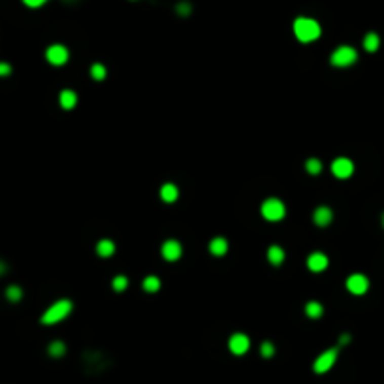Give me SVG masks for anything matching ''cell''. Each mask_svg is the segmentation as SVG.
I'll list each match as a JSON object with an SVG mask.
<instances>
[{"label":"cell","mask_w":384,"mask_h":384,"mask_svg":"<svg viewBox=\"0 0 384 384\" xmlns=\"http://www.w3.org/2000/svg\"><path fill=\"white\" fill-rule=\"evenodd\" d=\"M47 352H49L51 358H62L66 354V344L62 343V341H53V343H49V347H47Z\"/></svg>","instance_id":"20"},{"label":"cell","mask_w":384,"mask_h":384,"mask_svg":"<svg viewBox=\"0 0 384 384\" xmlns=\"http://www.w3.org/2000/svg\"><path fill=\"white\" fill-rule=\"evenodd\" d=\"M322 313H324V307H322V303H318V301H309V303L305 305V315L309 318H320Z\"/></svg>","instance_id":"19"},{"label":"cell","mask_w":384,"mask_h":384,"mask_svg":"<svg viewBox=\"0 0 384 384\" xmlns=\"http://www.w3.org/2000/svg\"><path fill=\"white\" fill-rule=\"evenodd\" d=\"M209 252L213 256H224L228 252V241L224 238H213L209 241Z\"/></svg>","instance_id":"14"},{"label":"cell","mask_w":384,"mask_h":384,"mask_svg":"<svg viewBox=\"0 0 384 384\" xmlns=\"http://www.w3.org/2000/svg\"><path fill=\"white\" fill-rule=\"evenodd\" d=\"M267 260H270L273 265H281L285 262V251L279 245H272L267 249Z\"/></svg>","instance_id":"18"},{"label":"cell","mask_w":384,"mask_h":384,"mask_svg":"<svg viewBox=\"0 0 384 384\" xmlns=\"http://www.w3.org/2000/svg\"><path fill=\"white\" fill-rule=\"evenodd\" d=\"M160 252H162V256H164L168 262H175V260L181 258V254H183V247H181V243H179L177 239H168V241L162 243Z\"/></svg>","instance_id":"10"},{"label":"cell","mask_w":384,"mask_h":384,"mask_svg":"<svg viewBox=\"0 0 384 384\" xmlns=\"http://www.w3.org/2000/svg\"><path fill=\"white\" fill-rule=\"evenodd\" d=\"M160 288V279L155 277V275H149V277L143 279V290L147 292H157Z\"/></svg>","instance_id":"22"},{"label":"cell","mask_w":384,"mask_h":384,"mask_svg":"<svg viewBox=\"0 0 384 384\" xmlns=\"http://www.w3.org/2000/svg\"><path fill=\"white\" fill-rule=\"evenodd\" d=\"M160 198L164 200L166 204H173L179 198V188L173 183H166L160 186Z\"/></svg>","instance_id":"13"},{"label":"cell","mask_w":384,"mask_h":384,"mask_svg":"<svg viewBox=\"0 0 384 384\" xmlns=\"http://www.w3.org/2000/svg\"><path fill=\"white\" fill-rule=\"evenodd\" d=\"M380 224H382V228H384V213H382V217H380Z\"/></svg>","instance_id":"32"},{"label":"cell","mask_w":384,"mask_h":384,"mask_svg":"<svg viewBox=\"0 0 384 384\" xmlns=\"http://www.w3.org/2000/svg\"><path fill=\"white\" fill-rule=\"evenodd\" d=\"M313 220H315V224L320 226V228H324V226H330L331 220H333V211H331L328 206H318L313 213Z\"/></svg>","instance_id":"12"},{"label":"cell","mask_w":384,"mask_h":384,"mask_svg":"<svg viewBox=\"0 0 384 384\" xmlns=\"http://www.w3.org/2000/svg\"><path fill=\"white\" fill-rule=\"evenodd\" d=\"M260 354H262V358H273V354H275V347H273V343L264 341L262 347H260Z\"/></svg>","instance_id":"26"},{"label":"cell","mask_w":384,"mask_h":384,"mask_svg":"<svg viewBox=\"0 0 384 384\" xmlns=\"http://www.w3.org/2000/svg\"><path fill=\"white\" fill-rule=\"evenodd\" d=\"M47 0H23V4L28 8H40V6H44Z\"/></svg>","instance_id":"28"},{"label":"cell","mask_w":384,"mask_h":384,"mask_svg":"<svg viewBox=\"0 0 384 384\" xmlns=\"http://www.w3.org/2000/svg\"><path fill=\"white\" fill-rule=\"evenodd\" d=\"M175 10H177V14H179V15H188V14L192 12V6L188 4V2H179Z\"/></svg>","instance_id":"27"},{"label":"cell","mask_w":384,"mask_h":384,"mask_svg":"<svg viewBox=\"0 0 384 384\" xmlns=\"http://www.w3.org/2000/svg\"><path fill=\"white\" fill-rule=\"evenodd\" d=\"M228 347H230V352L236 354V356H243L247 354V351L251 349V339L247 337L245 333H234L230 341H228Z\"/></svg>","instance_id":"9"},{"label":"cell","mask_w":384,"mask_h":384,"mask_svg":"<svg viewBox=\"0 0 384 384\" xmlns=\"http://www.w3.org/2000/svg\"><path fill=\"white\" fill-rule=\"evenodd\" d=\"M111 286H113V290L123 292V290L126 288V286H128V279H126L125 275H117V277H113Z\"/></svg>","instance_id":"25"},{"label":"cell","mask_w":384,"mask_h":384,"mask_svg":"<svg viewBox=\"0 0 384 384\" xmlns=\"http://www.w3.org/2000/svg\"><path fill=\"white\" fill-rule=\"evenodd\" d=\"M4 273H6V264L0 262V275H4Z\"/></svg>","instance_id":"31"},{"label":"cell","mask_w":384,"mask_h":384,"mask_svg":"<svg viewBox=\"0 0 384 384\" xmlns=\"http://www.w3.org/2000/svg\"><path fill=\"white\" fill-rule=\"evenodd\" d=\"M349 343H351V335H349V333H344V335L339 337V344H341V347H343V344H349Z\"/></svg>","instance_id":"30"},{"label":"cell","mask_w":384,"mask_h":384,"mask_svg":"<svg viewBox=\"0 0 384 384\" xmlns=\"http://www.w3.org/2000/svg\"><path fill=\"white\" fill-rule=\"evenodd\" d=\"M73 309V303L70 299H59V301H55L49 309H47L44 315H42V324H57L60 320H64V318L72 313Z\"/></svg>","instance_id":"2"},{"label":"cell","mask_w":384,"mask_h":384,"mask_svg":"<svg viewBox=\"0 0 384 384\" xmlns=\"http://www.w3.org/2000/svg\"><path fill=\"white\" fill-rule=\"evenodd\" d=\"M380 47V36L377 32H367L364 36V49L367 53H375Z\"/></svg>","instance_id":"16"},{"label":"cell","mask_w":384,"mask_h":384,"mask_svg":"<svg viewBox=\"0 0 384 384\" xmlns=\"http://www.w3.org/2000/svg\"><path fill=\"white\" fill-rule=\"evenodd\" d=\"M59 102L64 109H72V107H75V104H78V94L73 93L72 89H64V91H60L59 94Z\"/></svg>","instance_id":"15"},{"label":"cell","mask_w":384,"mask_h":384,"mask_svg":"<svg viewBox=\"0 0 384 384\" xmlns=\"http://www.w3.org/2000/svg\"><path fill=\"white\" fill-rule=\"evenodd\" d=\"M320 34H322V28L318 25V21L311 19V17H298L294 21V36L301 44H311V42L318 40Z\"/></svg>","instance_id":"1"},{"label":"cell","mask_w":384,"mask_h":384,"mask_svg":"<svg viewBox=\"0 0 384 384\" xmlns=\"http://www.w3.org/2000/svg\"><path fill=\"white\" fill-rule=\"evenodd\" d=\"M96 252L102 258H109L113 252H115V243L111 239H100L98 245H96Z\"/></svg>","instance_id":"17"},{"label":"cell","mask_w":384,"mask_h":384,"mask_svg":"<svg viewBox=\"0 0 384 384\" xmlns=\"http://www.w3.org/2000/svg\"><path fill=\"white\" fill-rule=\"evenodd\" d=\"M347 290L354 296H364L365 292L369 290V279L365 277L364 273H352L351 277L347 279Z\"/></svg>","instance_id":"6"},{"label":"cell","mask_w":384,"mask_h":384,"mask_svg":"<svg viewBox=\"0 0 384 384\" xmlns=\"http://www.w3.org/2000/svg\"><path fill=\"white\" fill-rule=\"evenodd\" d=\"M328 264H330V260H328V256H326L324 252H313V254H309V258H307V267H309L313 273L324 272L326 267H328Z\"/></svg>","instance_id":"11"},{"label":"cell","mask_w":384,"mask_h":384,"mask_svg":"<svg viewBox=\"0 0 384 384\" xmlns=\"http://www.w3.org/2000/svg\"><path fill=\"white\" fill-rule=\"evenodd\" d=\"M68 57H70V53H68V49L62 44H53V46L47 47L46 51L47 62H51L53 66H62L68 60Z\"/></svg>","instance_id":"8"},{"label":"cell","mask_w":384,"mask_h":384,"mask_svg":"<svg viewBox=\"0 0 384 384\" xmlns=\"http://www.w3.org/2000/svg\"><path fill=\"white\" fill-rule=\"evenodd\" d=\"M305 170H307V173H311V175H318V173L322 172V162L318 159H309L305 162Z\"/></svg>","instance_id":"23"},{"label":"cell","mask_w":384,"mask_h":384,"mask_svg":"<svg viewBox=\"0 0 384 384\" xmlns=\"http://www.w3.org/2000/svg\"><path fill=\"white\" fill-rule=\"evenodd\" d=\"M12 73V66L8 62H0V78H6Z\"/></svg>","instance_id":"29"},{"label":"cell","mask_w":384,"mask_h":384,"mask_svg":"<svg viewBox=\"0 0 384 384\" xmlns=\"http://www.w3.org/2000/svg\"><path fill=\"white\" fill-rule=\"evenodd\" d=\"M331 173L337 179H349L354 173V162L347 157H339L331 162Z\"/></svg>","instance_id":"7"},{"label":"cell","mask_w":384,"mask_h":384,"mask_svg":"<svg viewBox=\"0 0 384 384\" xmlns=\"http://www.w3.org/2000/svg\"><path fill=\"white\" fill-rule=\"evenodd\" d=\"M260 211H262V217H264L265 220H270V222H277V220L285 219L286 207H285V204H283L281 200L267 198L264 204H262Z\"/></svg>","instance_id":"4"},{"label":"cell","mask_w":384,"mask_h":384,"mask_svg":"<svg viewBox=\"0 0 384 384\" xmlns=\"http://www.w3.org/2000/svg\"><path fill=\"white\" fill-rule=\"evenodd\" d=\"M356 60H358V51L352 46H339L330 57L331 66H337V68L352 66Z\"/></svg>","instance_id":"3"},{"label":"cell","mask_w":384,"mask_h":384,"mask_svg":"<svg viewBox=\"0 0 384 384\" xmlns=\"http://www.w3.org/2000/svg\"><path fill=\"white\" fill-rule=\"evenodd\" d=\"M6 298L10 299V301H21V298H23V288L17 285H10L6 288Z\"/></svg>","instance_id":"21"},{"label":"cell","mask_w":384,"mask_h":384,"mask_svg":"<svg viewBox=\"0 0 384 384\" xmlns=\"http://www.w3.org/2000/svg\"><path fill=\"white\" fill-rule=\"evenodd\" d=\"M337 356H339V349L337 347H331V349H328V351H324L320 356L315 360V364H313V371L315 373H318V375H324V373H328V371L335 365V362H337Z\"/></svg>","instance_id":"5"},{"label":"cell","mask_w":384,"mask_h":384,"mask_svg":"<svg viewBox=\"0 0 384 384\" xmlns=\"http://www.w3.org/2000/svg\"><path fill=\"white\" fill-rule=\"evenodd\" d=\"M91 75H93V80H96V81L106 80V75H107L106 66H104V64H100V62L93 64V66H91Z\"/></svg>","instance_id":"24"}]
</instances>
